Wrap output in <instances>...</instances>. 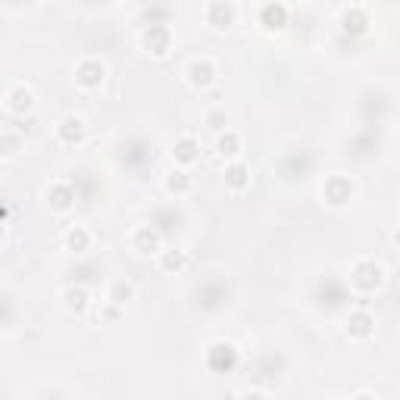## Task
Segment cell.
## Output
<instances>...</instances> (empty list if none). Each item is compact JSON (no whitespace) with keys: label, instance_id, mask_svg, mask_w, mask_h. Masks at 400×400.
Instances as JSON below:
<instances>
[{"label":"cell","instance_id":"1","mask_svg":"<svg viewBox=\"0 0 400 400\" xmlns=\"http://www.w3.org/2000/svg\"><path fill=\"white\" fill-rule=\"evenodd\" d=\"M382 281H385V269H382L379 263H372V260H360L354 266V272H350V285H354L357 291H363V294L379 291Z\"/></svg>","mask_w":400,"mask_h":400},{"label":"cell","instance_id":"2","mask_svg":"<svg viewBox=\"0 0 400 400\" xmlns=\"http://www.w3.org/2000/svg\"><path fill=\"white\" fill-rule=\"evenodd\" d=\"M234 366H238V350H234V344L216 341L213 347L207 350V369H210V372L225 375V372H232Z\"/></svg>","mask_w":400,"mask_h":400},{"label":"cell","instance_id":"3","mask_svg":"<svg viewBox=\"0 0 400 400\" xmlns=\"http://www.w3.org/2000/svg\"><path fill=\"white\" fill-rule=\"evenodd\" d=\"M144 47L153 57H166L172 50V31L166 22H151V26L144 28Z\"/></svg>","mask_w":400,"mask_h":400},{"label":"cell","instance_id":"4","mask_svg":"<svg viewBox=\"0 0 400 400\" xmlns=\"http://www.w3.org/2000/svg\"><path fill=\"white\" fill-rule=\"evenodd\" d=\"M104 78H107V69H104V63H97V60H82L75 66V82L82 85L85 91H97L100 85H104Z\"/></svg>","mask_w":400,"mask_h":400},{"label":"cell","instance_id":"5","mask_svg":"<svg viewBox=\"0 0 400 400\" xmlns=\"http://www.w3.org/2000/svg\"><path fill=\"white\" fill-rule=\"evenodd\" d=\"M131 247H135L141 256L163 254L160 250V232H156L153 225H141V229H135V234H131Z\"/></svg>","mask_w":400,"mask_h":400},{"label":"cell","instance_id":"6","mask_svg":"<svg viewBox=\"0 0 400 400\" xmlns=\"http://www.w3.org/2000/svg\"><path fill=\"white\" fill-rule=\"evenodd\" d=\"M325 200L332 203V207H344L350 198H354V182L350 178H344V175H332L325 182Z\"/></svg>","mask_w":400,"mask_h":400},{"label":"cell","instance_id":"7","mask_svg":"<svg viewBox=\"0 0 400 400\" xmlns=\"http://www.w3.org/2000/svg\"><path fill=\"white\" fill-rule=\"evenodd\" d=\"M188 82H191L194 88L207 91L210 85H216V66L210 60H194L191 66H188Z\"/></svg>","mask_w":400,"mask_h":400},{"label":"cell","instance_id":"8","mask_svg":"<svg viewBox=\"0 0 400 400\" xmlns=\"http://www.w3.org/2000/svg\"><path fill=\"white\" fill-rule=\"evenodd\" d=\"M47 203H50V210H57V213H66V210L75 207V188L66 182H57L47 191Z\"/></svg>","mask_w":400,"mask_h":400},{"label":"cell","instance_id":"9","mask_svg":"<svg viewBox=\"0 0 400 400\" xmlns=\"http://www.w3.org/2000/svg\"><path fill=\"white\" fill-rule=\"evenodd\" d=\"M372 332H375V319H372L366 310H354V313L347 316V335H350V338H360V341H363V338H369Z\"/></svg>","mask_w":400,"mask_h":400},{"label":"cell","instance_id":"10","mask_svg":"<svg viewBox=\"0 0 400 400\" xmlns=\"http://www.w3.org/2000/svg\"><path fill=\"white\" fill-rule=\"evenodd\" d=\"M35 107V94H31V88H26V85H16V88L6 94V109L16 116L28 113V109Z\"/></svg>","mask_w":400,"mask_h":400},{"label":"cell","instance_id":"11","mask_svg":"<svg viewBox=\"0 0 400 400\" xmlns=\"http://www.w3.org/2000/svg\"><path fill=\"white\" fill-rule=\"evenodd\" d=\"M366 26H369V16H366L363 6H347V10L341 13V28L347 31V35H363Z\"/></svg>","mask_w":400,"mask_h":400},{"label":"cell","instance_id":"12","mask_svg":"<svg viewBox=\"0 0 400 400\" xmlns=\"http://www.w3.org/2000/svg\"><path fill=\"white\" fill-rule=\"evenodd\" d=\"M288 16H291V10H288L285 4H266L260 10V26H266V28H285L288 26Z\"/></svg>","mask_w":400,"mask_h":400},{"label":"cell","instance_id":"13","mask_svg":"<svg viewBox=\"0 0 400 400\" xmlns=\"http://www.w3.org/2000/svg\"><path fill=\"white\" fill-rule=\"evenodd\" d=\"M172 156H175L178 166H191V163L200 156V144H198V141H194L191 135H185V138L175 141V147H172Z\"/></svg>","mask_w":400,"mask_h":400},{"label":"cell","instance_id":"14","mask_svg":"<svg viewBox=\"0 0 400 400\" xmlns=\"http://www.w3.org/2000/svg\"><path fill=\"white\" fill-rule=\"evenodd\" d=\"M63 307H66L69 313H85L88 310V288L85 285H69L66 291H63Z\"/></svg>","mask_w":400,"mask_h":400},{"label":"cell","instance_id":"15","mask_svg":"<svg viewBox=\"0 0 400 400\" xmlns=\"http://www.w3.org/2000/svg\"><path fill=\"white\" fill-rule=\"evenodd\" d=\"M225 185L232 188V191H244V188L250 185V169H247V163H241V160H234L225 166Z\"/></svg>","mask_w":400,"mask_h":400},{"label":"cell","instance_id":"16","mask_svg":"<svg viewBox=\"0 0 400 400\" xmlns=\"http://www.w3.org/2000/svg\"><path fill=\"white\" fill-rule=\"evenodd\" d=\"M57 138L63 141V144H78V141L85 138V122L78 119V116H66L57 129Z\"/></svg>","mask_w":400,"mask_h":400},{"label":"cell","instance_id":"17","mask_svg":"<svg viewBox=\"0 0 400 400\" xmlns=\"http://www.w3.org/2000/svg\"><path fill=\"white\" fill-rule=\"evenodd\" d=\"M216 153L234 163L241 156V138L234 135V131H222V135L216 138Z\"/></svg>","mask_w":400,"mask_h":400},{"label":"cell","instance_id":"18","mask_svg":"<svg viewBox=\"0 0 400 400\" xmlns=\"http://www.w3.org/2000/svg\"><path fill=\"white\" fill-rule=\"evenodd\" d=\"M207 22L216 28H225L234 22V6L232 4H210L207 6Z\"/></svg>","mask_w":400,"mask_h":400},{"label":"cell","instance_id":"19","mask_svg":"<svg viewBox=\"0 0 400 400\" xmlns=\"http://www.w3.org/2000/svg\"><path fill=\"white\" fill-rule=\"evenodd\" d=\"M131 294H135V288H131L125 279L109 281V303H113V307H125V303L131 301Z\"/></svg>","mask_w":400,"mask_h":400},{"label":"cell","instance_id":"20","mask_svg":"<svg viewBox=\"0 0 400 400\" xmlns=\"http://www.w3.org/2000/svg\"><path fill=\"white\" fill-rule=\"evenodd\" d=\"M66 247L72 250V254H85V250L91 247V234L82 229V225H72V229L66 232Z\"/></svg>","mask_w":400,"mask_h":400},{"label":"cell","instance_id":"21","mask_svg":"<svg viewBox=\"0 0 400 400\" xmlns=\"http://www.w3.org/2000/svg\"><path fill=\"white\" fill-rule=\"evenodd\" d=\"M160 266H163V269H166V272H182L185 266H188V254H185V250H178V247L163 250Z\"/></svg>","mask_w":400,"mask_h":400},{"label":"cell","instance_id":"22","mask_svg":"<svg viewBox=\"0 0 400 400\" xmlns=\"http://www.w3.org/2000/svg\"><path fill=\"white\" fill-rule=\"evenodd\" d=\"M166 188L172 194H188L191 191V175H188L185 169H172L166 175Z\"/></svg>","mask_w":400,"mask_h":400},{"label":"cell","instance_id":"23","mask_svg":"<svg viewBox=\"0 0 400 400\" xmlns=\"http://www.w3.org/2000/svg\"><path fill=\"white\" fill-rule=\"evenodd\" d=\"M13 147H16V138H13V135H4V153H6V156L16 153Z\"/></svg>","mask_w":400,"mask_h":400},{"label":"cell","instance_id":"24","mask_svg":"<svg viewBox=\"0 0 400 400\" xmlns=\"http://www.w3.org/2000/svg\"><path fill=\"white\" fill-rule=\"evenodd\" d=\"M241 400H266V394H260V391H244Z\"/></svg>","mask_w":400,"mask_h":400},{"label":"cell","instance_id":"25","mask_svg":"<svg viewBox=\"0 0 400 400\" xmlns=\"http://www.w3.org/2000/svg\"><path fill=\"white\" fill-rule=\"evenodd\" d=\"M100 316H104V319H116V316H119V307H107Z\"/></svg>","mask_w":400,"mask_h":400},{"label":"cell","instance_id":"26","mask_svg":"<svg viewBox=\"0 0 400 400\" xmlns=\"http://www.w3.org/2000/svg\"><path fill=\"white\" fill-rule=\"evenodd\" d=\"M354 400H375V397H369V394H360V397H354Z\"/></svg>","mask_w":400,"mask_h":400},{"label":"cell","instance_id":"27","mask_svg":"<svg viewBox=\"0 0 400 400\" xmlns=\"http://www.w3.org/2000/svg\"><path fill=\"white\" fill-rule=\"evenodd\" d=\"M394 241H397V244H400V229H397V232H394Z\"/></svg>","mask_w":400,"mask_h":400}]
</instances>
